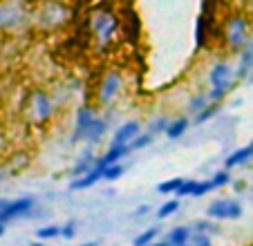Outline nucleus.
<instances>
[{
	"label": "nucleus",
	"instance_id": "1",
	"mask_svg": "<svg viewBox=\"0 0 253 246\" xmlns=\"http://www.w3.org/2000/svg\"><path fill=\"white\" fill-rule=\"evenodd\" d=\"M253 34V25L251 18L242 11H235L229 14V18L224 20V27H222V43H224L226 52L229 54H242L244 47L249 45Z\"/></svg>",
	"mask_w": 253,
	"mask_h": 246
},
{
	"label": "nucleus",
	"instance_id": "2",
	"mask_svg": "<svg viewBox=\"0 0 253 246\" xmlns=\"http://www.w3.org/2000/svg\"><path fill=\"white\" fill-rule=\"evenodd\" d=\"M119 27H121V20L115 9H108V7L94 9V14L90 18V32H92V41H94L99 52H105V49L115 43Z\"/></svg>",
	"mask_w": 253,
	"mask_h": 246
},
{
	"label": "nucleus",
	"instance_id": "3",
	"mask_svg": "<svg viewBox=\"0 0 253 246\" xmlns=\"http://www.w3.org/2000/svg\"><path fill=\"white\" fill-rule=\"evenodd\" d=\"M235 67L229 61H215L209 70V99L211 103H224V99L235 90Z\"/></svg>",
	"mask_w": 253,
	"mask_h": 246
},
{
	"label": "nucleus",
	"instance_id": "4",
	"mask_svg": "<svg viewBox=\"0 0 253 246\" xmlns=\"http://www.w3.org/2000/svg\"><path fill=\"white\" fill-rule=\"evenodd\" d=\"M72 9L65 5V0H45L41 7L34 11V25L41 32H54V29L63 27L70 20Z\"/></svg>",
	"mask_w": 253,
	"mask_h": 246
},
{
	"label": "nucleus",
	"instance_id": "5",
	"mask_svg": "<svg viewBox=\"0 0 253 246\" xmlns=\"http://www.w3.org/2000/svg\"><path fill=\"white\" fill-rule=\"evenodd\" d=\"M121 92H124V74L119 70H115V67L105 70L99 85H96V103L101 108H110L119 99Z\"/></svg>",
	"mask_w": 253,
	"mask_h": 246
},
{
	"label": "nucleus",
	"instance_id": "6",
	"mask_svg": "<svg viewBox=\"0 0 253 246\" xmlns=\"http://www.w3.org/2000/svg\"><path fill=\"white\" fill-rule=\"evenodd\" d=\"M29 112L36 125H47L52 121L54 112H56V105H54L52 96L45 90H34L32 99H29Z\"/></svg>",
	"mask_w": 253,
	"mask_h": 246
},
{
	"label": "nucleus",
	"instance_id": "7",
	"mask_svg": "<svg viewBox=\"0 0 253 246\" xmlns=\"http://www.w3.org/2000/svg\"><path fill=\"white\" fill-rule=\"evenodd\" d=\"M206 215L215 222H224V219H240L242 217V204L233 197H217L209 204Z\"/></svg>",
	"mask_w": 253,
	"mask_h": 246
},
{
	"label": "nucleus",
	"instance_id": "8",
	"mask_svg": "<svg viewBox=\"0 0 253 246\" xmlns=\"http://www.w3.org/2000/svg\"><path fill=\"white\" fill-rule=\"evenodd\" d=\"M34 206H36V199H34L32 195H23V197L9 199V204L0 210V222L7 224L18 217H25V215H29L34 210Z\"/></svg>",
	"mask_w": 253,
	"mask_h": 246
},
{
	"label": "nucleus",
	"instance_id": "9",
	"mask_svg": "<svg viewBox=\"0 0 253 246\" xmlns=\"http://www.w3.org/2000/svg\"><path fill=\"white\" fill-rule=\"evenodd\" d=\"M96 112L92 105H79L77 108V114H74V128H72V134H70V143H81L85 141V134H87V128L90 123L94 121Z\"/></svg>",
	"mask_w": 253,
	"mask_h": 246
},
{
	"label": "nucleus",
	"instance_id": "10",
	"mask_svg": "<svg viewBox=\"0 0 253 246\" xmlns=\"http://www.w3.org/2000/svg\"><path fill=\"white\" fill-rule=\"evenodd\" d=\"M139 134H141V121H137V119H128V121H124L119 128L115 130L110 146H130Z\"/></svg>",
	"mask_w": 253,
	"mask_h": 246
},
{
	"label": "nucleus",
	"instance_id": "11",
	"mask_svg": "<svg viewBox=\"0 0 253 246\" xmlns=\"http://www.w3.org/2000/svg\"><path fill=\"white\" fill-rule=\"evenodd\" d=\"M213 190L211 179H184V184L177 190V197H204Z\"/></svg>",
	"mask_w": 253,
	"mask_h": 246
},
{
	"label": "nucleus",
	"instance_id": "12",
	"mask_svg": "<svg viewBox=\"0 0 253 246\" xmlns=\"http://www.w3.org/2000/svg\"><path fill=\"white\" fill-rule=\"evenodd\" d=\"M253 74V34L249 45L244 47L242 54H238V65H235V79L238 81H247Z\"/></svg>",
	"mask_w": 253,
	"mask_h": 246
},
{
	"label": "nucleus",
	"instance_id": "13",
	"mask_svg": "<svg viewBox=\"0 0 253 246\" xmlns=\"http://www.w3.org/2000/svg\"><path fill=\"white\" fill-rule=\"evenodd\" d=\"M96 164H99V157H96L94 152H92V148L87 146V150H83L81 157L74 161V166L70 168V177H72V179H77V177L87 175V172H90Z\"/></svg>",
	"mask_w": 253,
	"mask_h": 246
},
{
	"label": "nucleus",
	"instance_id": "14",
	"mask_svg": "<svg viewBox=\"0 0 253 246\" xmlns=\"http://www.w3.org/2000/svg\"><path fill=\"white\" fill-rule=\"evenodd\" d=\"M249 161H253V141L247 143V146H242V148H238V150L229 152L224 159V168L226 170H233V168L244 166Z\"/></svg>",
	"mask_w": 253,
	"mask_h": 246
},
{
	"label": "nucleus",
	"instance_id": "15",
	"mask_svg": "<svg viewBox=\"0 0 253 246\" xmlns=\"http://www.w3.org/2000/svg\"><path fill=\"white\" fill-rule=\"evenodd\" d=\"M103 170H105V168L101 166V164H96V166L92 168L87 175L72 179L70 181V190H87V188H92V186H96L101 179H103Z\"/></svg>",
	"mask_w": 253,
	"mask_h": 246
},
{
	"label": "nucleus",
	"instance_id": "16",
	"mask_svg": "<svg viewBox=\"0 0 253 246\" xmlns=\"http://www.w3.org/2000/svg\"><path fill=\"white\" fill-rule=\"evenodd\" d=\"M130 152H132V148L130 146H108V150L99 157V164L103 168L115 166V164H121V159H126Z\"/></svg>",
	"mask_w": 253,
	"mask_h": 246
},
{
	"label": "nucleus",
	"instance_id": "17",
	"mask_svg": "<svg viewBox=\"0 0 253 246\" xmlns=\"http://www.w3.org/2000/svg\"><path fill=\"white\" fill-rule=\"evenodd\" d=\"M108 125H110V123L105 121L103 117H94V121L90 123L87 134H85V143H87V146H96V143H101V139H103L105 132H108Z\"/></svg>",
	"mask_w": 253,
	"mask_h": 246
},
{
	"label": "nucleus",
	"instance_id": "18",
	"mask_svg": "<svg viewBox=\"0 0 253 246\" xmlns=\"http://www.w3.org/2000/svg\"><path fill=\"white\" fill-rule=\"evenodd\" d=\"M193 125V119H188V117H177V119H172L170 121V125H168V130H166V137L170 139V141H179V139L186 134V130Z\"/></svg>",
	"mask_w": 253,
	"mask_h": 246
},
{
	"label": "nucleus",
	"instance_id": "19",
	"mask_svg": "<svg viewBox=\"0 0 253 246\" xmlns=\"http://www.w3.org/2000/svg\"><path fill=\"white\" fill-rule=\"evenodd\" d=\"M193 237V226H172L166 235V242L170 246H179V244H188Z\"/></svg>",
	"mask_w": 253,
	"mask_h": 246
},
{
	"label": "nucleus",
	"instance_id": "20",
	"mask_svg": "<svg viewBox=\"0 0 253 246\" xmlns=\"http://www.w3.org/2000/svg\"><path fill=\"white\" fill-rule=\"evenodd\" d=\"M211 105V99H209V92H197V94H193L191 99H188L186 103V110L191 117H195V114H200L204 108H209Z\"/></svg>",
	"mask_w": 253,
	"mask_h": 246
},
{
	"label": "nucleus",
	"instance_id": "21",
	"mask_svg": "<svg viewBox=\"0 0 253 246\" xmlns=\"http://www.w3.org/2000/svg\"><path fill=\"white\" fill-rule=\"evenodd\" d=\"M220 112H222V103H211L209 108H204L200 114L193 117V125H204V123H209L211 119H215Z\"/></svg>",
	"mask_w": 253,
	"mask_h": 246
},
{
	"label": "nucleus",
	"instance_id": "22",
	"mask_svg": "<svg viewBox=\"0 0 253 246\" xmlns=\"http://www.w3.org/2000/svg\"><path fill=\"white\" fill-rule=\"evenodd\" d=\"M179 208H182V202H179V199H168V202H164L157 208V219L172 217L175 213H179Z\"/></svg>",
	"mask_w": 253,
	"mask_h": 246
},
{
	"label": "nucleus",
	"instance_id": "23",
	"mask_svg": "<svg viewBox=\"0 0 253 246\" xmlns=\"http://www.w3.org/2000/svg\"><path fill=\"white\" fill-rule=\"evenodd\" d=\"M159 228L157 226H150V228H146V231H141L137 237H134V242L132 244L134 246H146V244H153V242H157V237H159Z\"/></svg>",
	"mask_w": 253,
	"mask_h": 246
},
{
	"label": "nucleus",
	"instance_id": "24",
	"mask_svg": "<svg viewBox=\"0 0 253 246\" xmlns=\"http://www.w3.org/2000/svg\"><path fill=\"white\" fill-rule=\"evenodd\" d=\"M193 231L206 233V235H217V233H220V226H217V222H215V219L206 217V219H197V222L193 224Z\"/></svg>",
	"mask_w": 253,
	"mask_h": 246
},
{
	"label": "nucleus",
	"instance_id": "25",
	"mask_svg": "<svg viewBox=\"0 0 253 246\" xmlns=\"http://www.w3.org/2000/svg\"><path fill=\"white\" fill-rule=\"evenodd\" d=\"M184 184V177H172V179H166L162 184H157V193L162 195H177L179 186Z\"/></svg>",
	"mask_w": 253,
	"mask_h": 246
},
{
	"label": "nucleus",
	"instance_id": "26",
	"mask_svg": "<svg viewBox=\"0 0 253 246\" xmlns=\"http://www.w3.org/2000/svg\"><path fill=\"white\" fill-rule=\"evenodd\" d=\"M231 181H233V177H231V170H226V168H222V170L213 172V177H211L213 190H215V188H224V186H229Z\"/></svg>",
	"mask_w": 253,
	"mask_h": 246
},
{
	"label": "nucleus",
	"instance_id": "27",
	"mask_svg": "<svg viewBox=\"0 0 253 246\" xmlns=\"http://www.w3.org/2000/svg\"><path fill=\"white\" fill-rule=\"evenodd\" d=\"M36 237H39L41 242L56 240V237H61V226H58V224H47V226H43V228L36 231Z\"/></svg>",
	"mask_w": 253,
	"mask_h": 246
},
{
	"label": "nucleus",
	"instance_id": "28",
	"mask_svg": "<svg viewBox=\"0 0 253 246\" xmlns=\"http://www.w3.org/2000/svg\"><path fill=\"white\" fill-rule=\"evenodd\" d=\"M153 141H155V134L153 132H141L132 143H130V148H132V152L134 150H143V148H148Z\"/></svg>",
	"mask_w": 253,
	"mask_h": 246
},
{
	"label": "nucleus",
	"instance_id": "29",
	"mask_svg": "<svg viewBox=\"0 0 253 246\" xmlns=\"http://www.w3.org/2000/svg\"><path fill=\"white\" fill-rule=\"evenodd\" d=\"M124 172H126L124 164H115V166H108L103 170V179L105 181H117V179H121V177H124Z\"/></svg>",
	"mask_w": 253,
	"mask_h": 246
},
{
	"label": "nucleus",
	"instance_id": "30",
	"mask_svg": "<svg viewBox=\"0 0 253 246\" xmlns=\"http://www.w3.org/2000/svg\"><path fill=\"white\" fill-rule=\"evenodd\" d=\"M170 121H172V119H168V117H157L153 123H150V130H148V132H153V134H166Z\"/></svg>",
	"mask_w": 253,
	"mask_h": 246
},
{
	"label": "nucleus",
	"instance_id": "31",
	"mask_svg": "<svg viewBox=\"0 0 253 246\" xmlns=\"http://www.w3.org/2000/svg\"><path fill=\"white\" fill-rule=\"evenodd\" d=\"M191 246H213V240H211V235H206V233H197L193 231V237L191 242H188Z\"/></svg>",
	"mask_w": 253,
	"mask_h": 246
},
{
	"label": "nucleus",
	"instance_id": "32",
	"mask_svg": "<svg viewBox=\"0 0 253 246\" xmlns=\"http://www.w3.org/2000/svg\"><path fill=\"white\" fill-rule=\"evenodd\" d=\"M77 235V222H65L61 226V237H65V240H72V237Z\"/></svg>",
	"mask_w": 253,
	"mask_h": 246
},
{
	"label": "nucleus",
	"instance_id": "33",
	"mask_svg": "<svg viewBox=\"0 0 253 246\" xmlns=\"http://www.w3.org/2000/svg\"><path fill=\"white\" fill-rule=\"evenodd\" d=\"M9 27V11H7V5L0 2V32Z\"/></svg>",
	"mask_w": 253,
	"mask_h": 246
},
{
	"label": "nucleus",
	"instance_id": "34",
	"mask_svg": "<svg viewBox=\"0 0 253 246\" xmlns=\"http://www.w3.org/2000/svg\"><path fill=\"white\" fill-rule=\"evenodd\" d=\"M148 213H150V206L148 204H143V206H139V208L134 210V217H146Z\"/></svg>",
	"mask_w": 253,
	"mask_h": 246
},
{
	"label": "nucleus",
	"instance_id": "35",
	"mask_svg": "<svg viewBox=\"0 0 253 246\" xmlns=\"http://www.w3.org/2000/svg\"><path fill=\"white\" fill-rule=\"evenodd\" d=\"M146 246H170L166 240H157V242H153V244H146Z\"/></svg>",
	"mask_w": 253,
	"mask_h": 246
},
{
	"label": "nucleus",
	"instance_id": "36",
	"mask_svg": "<svg viewBox=\"0 0 253 246\" xmlns=\"http://www.w3.org/2000/svg\"><path fill=\"white\" fill-rule=\"evenodd\" d=\"M7 204H9V199H5V197H0V210H2V208H5V206H7Z\"/></svg>",
	"mask_w": 253,
	"mask_h": 246
},
{
	"label": "nucleus",
	"instance_id": "37",
	"mask_svg": "<svg viewBox=\"0 0 253 246\" xmlns=\"http://www.w3.org/2000/svg\"><path fill=\"white\" fill-rule=\"evenodd\" d=\"M5 175H7V172H5V168H0V184L5 181Z\"/></svg>",
	"mask_w": 253,
	"mask_h": 246
},
{
	"label": "nucleus",
	"instance_id": "38",
	"mask_svg": "<svg viewBox=\"0 0 253 246\" xmlns=\"http://www.w3.org/2000/svg\"><path fill=\"white\" fill-rule=\"evenodd\" d=\"M5 231H7V224H0V237L5 235Z\"/></svg>",
	"mask_w": 253,
	"mask_h": 246
},
{
	"label": "nucleus",
	"instance_id": "39",
	"mask_svg": "<svg viewBox=\"0 0 253 246\" xmlns=\"http://www.w3.org/2000/svg\"><path fill=\"white\" fill-rule=\"evenodd\" d=\"M29 246H45V244H43V242L39 240V242H29Z\"/></svg>",
	"mask_w": 253,
	"mask_h": 246
},
{
	"label": "nucleus",
	"instance_id": "40",
	"mask_svg": "<svg viewBox=\"0 0 253 246\" xmlns=\"http://www.w3.org/2000/svg\"><path fill=\"white\" fill-rule=\"evenodd\" d=\"M79 246H96V242H83V244H79Z\"/></svg>",
	"mask_w": 253,
	"mask_h": 246
},
{
	"label": "nucleus",
	"instance_id": "41",
	"mask_svg": "<svg viewBox=\"0 0 253 246\" xmlns=\"http://www.w3.org/2000/svg\"><path fill=\"white\" fill-rule=\"evenodd\" d=\"M179 246H191V244H179Z\"/></svg>",
	"mask_w": 253,
	"mask_h": 246
},
{
	"label": "nucleus",
	"instance_id": "42",
	"mask_svg": "<svg viewBox=\"0 0 253 246\" xmlns=\"http://www.w3.org/2000/svg\"><path fill=\"white\" fill-rule=\"evenodd\" d=\"M251 204H253V193H251Z\"/></svg>",
	"mask_w": 253,
	"mask_h": 246
}]
</instances>
